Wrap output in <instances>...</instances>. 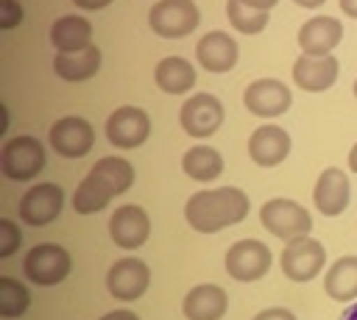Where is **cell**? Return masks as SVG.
<instances>
[{
    "mask_svg": "<svg viewBox=\"0 0 357 320\" xmlns=\"http://www.w3.org/2000/svg\"><path fill=\"white\" fill-rule=\"evenodd\" d=\"M53 70L67 83L86 81V78H92L100 70V50L95 45H89V47H84L78 53H56Z\"/></svg>",
    "mask_w": 357,
    "mask_h": 320,
    "instance_id": "22",
    "label": "cell"
},
{
    "mask_svg": "<svg viewBox=\"0 0 357 320\" xmlns=\"http://www.w3.org/2000/svg\"><path fill=\"white\" fill-rule=\"evenodd\" d=\"M337 72H340V64L332 53L329 56L301 53L293 61V83L301 86L304 92H326L337 81Z\"/></svg>",
    "mask_w": 357,
    "mask_h": 320,
    "instance_id": "14",
    "label": "cell"
},
{
    "mask_svg": "<svg viewBox=\"0 0 357 320\" xmlns=\"http://www.w3.org/2000/svg\"><path fill=\"white\" fill-rule=\"evenodd\" d=\"M340 11L346 17H354L357 19V0H340Z\"/></svg>",
    "mask_w": 357,
    "mask_h": 320,
    "instance_id": "36",
    "label": "cell"
},
{
    "mask_svg": "<svg viewBox=\"0 0 357 320\" xmlns=\"http://www.w3.org/2000/svg\"><path fill=\"white\" fill-rule=\"evenodd\" d=\"M248 214V195L237 186H220V189H204L192 195L184 206L187 223L201 234H215L220 228H229L240 223Z\"/></svg>",
    "mask_w": 357,
    "mask_h": 320,
    "instance_id": "1",
    "label": "cell"
},
{
    "mask_svg": "<svg viewBox=\"0 0 357 320\" xmlns=\"http://www.w3.org/2000/svg\"><path fill=\"white\" fill-rule=\"evenodd\" d=\"M151 284V270L142 259H117L106 273V289L117 301H137Z\"/></svg>",
    "mask_w": 357,
    "mask_h": 320,
    "instance_id": "13",
    "label": "cell"
},
{
    "mask_svg": "<svg viewBox=\"0 0 357 320\" xmlns=\"http://www.w3.org/2000/svg\"><path fill=\"white\" fill-rule=\"evenodd\" d=\"M326 262V250L318 239H312L310 234L307 237H298V239H290L279 256V264H282V273L290 278V281H312L321 267Z\"/></svg>",
    "mask_w": 357,
    "mask_h": 320,
    "instance_id": "6",
    "label": "cell"
},
{
    "mask_svg": "<svg viewBox=\"0 0 357 320\" xmlns=\"http://www.w3.org/2000/svg\"><path fill=\"white\" fill-rule=\"evenodd\" d=\"M271 270V250L259 239H240L226 250V273L234 281H257Z\"/></svg>",
    "mask_w": 357,
    "mask_h": 320,
    "instance_id": "7",
    "label": "cell"
},
{
    "mask_svg": "<svg viewBox=\"0 0 357 320\" xmlns=\"http://www.w3.org/2000/svg\"><path fill=\"white\" fill-rule=\"evenodd\" d=\"M112 198H114V195H112L100 181H95L92 175H86V178L78 184L75 195H73V209H75L78 214H95V211L106 209Z\"/></svg>",
    "mask_w": 357,
    "mask_h": 320,
    "instance_id": "27",
    "label": "cell"
},
{
    "mask_svg": "<svg viewBox=\"0 0 357 320\" xmlns=\"http://www.w3.org/2000/svg\"><path fill=\"white\" fill-rule=\"evenodd\" d=\"M293 3H298L301 8H318V6H324L326 0H293Z\"/></svg>",
    "mask_w": 357,
    "mask_h": 320,
    "instance_id": "38",
    "label": "cell"
},
{
    "mask_svg": "<svg viewBox=\"0 0 357 320\" xmlns=\"http://www.w3.org/2000/svg\"><path fill=\"white\" fill-rule=\"evenodd\" d=\"M64 209V189L59 184H36L20 200V217L28 225H47Z\"/></svg>",
    "mask_w": 357,
    "mask_h": 320,
    "instance_id": "12",
    "label": "cell"
},
{
    "mask_svg": "<svg viewBox=\"0 0 357 320\" xmlns=\"http://www.w3.org/2000/svg\"><path fill=\"white\" fill-rule=\"evenodd\" d=\"M349 175L337 167H326L318 181H315V189H312V200H315V209L326 217H337L346 206H349Z\"/></svg>",
    "mask_w": 357,
    "mask_h": 320,
    "instance_id": "18",
    "label": "cell"
},
{
    "mask_svg": "<svg viewBox=\"0 0 357 320\" xmlns=\"http://www.w3.org/2000/svg\"><path fill=\"white\" fill-rule=\"evenodd\" d=\"M349 170L351 173H357V142L351 145V150H349Z\"/></svg>",
    "mask_w": 357,
    "mask_h": 320,
    "instance_id": "37",
    "label": "cell"
},
{
    "mask_svg": "<svg viewBox=\"0 0 357 320\" xmlns=\"http://www.w3.org/2000/svg\"><path fill=\"white\" fill-rule=\"evenodd\" d=\"M89 175L95 181H100L112 195H123L134 184V167L123 156H103V159H98L95 167L89 170Z\"/></svg>",
    "mask_w": 357,
    "mask_h": 320,
    "instance_id": "25",
    "label": "cell"
},
{
    "mask_svg": "<svg viewBox=\"0 0 357 320\" xmlns=\"http://www.w3.org/2000/svg\"><path fill=\"white\" fill-rule=\"evenodd\" d=\"M324 289L332 301L349 303L357 298V256H343L337 259L324 278Z\"/></svg>",
    "mask_w": 357,
    "mask_h": 320,
    "instance_id": "24",
    "label": "cell"
},
{
    "mask_svg": "<svg viewBox=\"0 0 357 320\" xmlns=\"http://www.w3.org/2000/svg\"><path fill=\"white\" fill-rule=\"evenodd\" d=\"M178 120L190 136H195V139L212 136L223 125V103L209 92H198L181 106Z\"/></svg>",
    "mask_w": 357,
    "mask_h": 320,
    "instance_id": "9",
    "label": "cell"
},
{
    "mask_svg": "<svg viewBox=\"0 0 357 320\" xmlns=\"http://www.w3.org/2000/svg\"><path fill=\"white\" fill-rule=\"evenodd\" d=\"M153 81L167 95H184L195 86V67L181 56H167L156 64Z\"/></svg>",
    "mask_w": 357,
    "mask_h": 320,
    "instance_id": "23",
    "label": "cell"
},
{
    "mask_svg": "<svg viewBox=\"0 0 357 320\" xmlns=\"http://www.w3.org/2000/svg\"><path fill=\"white\" fill-rule=\"evenodd\" d=\"M50 147L59 153V156H67V159H81L92 150L95 145V131L92 125L84 120V117H61L53 122L50 134Z\"/></svg>",
    "mask_w": 357,
    "mask_h": 320,
    "instance_id": "11",
    "label": "cell"
},
{
    "mask_svg": "<svg viewBox=\"0 0 357 320\" xmlns=\"http://www.w3.org/2000/svg\"><path fill=\"white\" fill-rule=\"evenodd\" d=\"M254 320H296V314L290 309L273 306V309H262L259 314H254Z\"/></svg>",
    "mask_w": 357,
    "mask_h": 320,
    "instance_id": "32",
    "label": "cell"
},
{
    "mask_svg": "<svg viewBox=\"0 0 357 320\" xmlns=\"http://www.w3.org/2000/svg\"><path fill=\"white\" fill-rule=\"evenodd\" d=\"M229 309V295L218 284H198L184 295L181 312L187 320H220Z\"/></svg>",
    "mask_w": 357,
    "mask_h": 320,
    "instance_id": "20",
    "label": "cell"
},
{
    "mask_svg": "<svg viewBox=\"0 0 357 320\" xmlns=\"http://www.w3.org/2000/svg\"><path fill=\"white\" fill-rule=\"evenodd\" d=\"M354 97H357V81H354Z\"/></svg>",
    "mask_w": 357,
    "mask_h": 320,
    "instance_id": "40",
    "label": "cell"
},
{
    "mask_svg": "<svg viewBox=\"0 0 357 320\" xmlns=\"http://www.w3.org/2000/svg\"><path fill=\"white\" fill-rule=\"evenodd\" d=\"M22 17H25V11H22V6L17 0H0V28L3 31L17 28L22 22Z\"/></svg>",
    "mask_w": 357,
    "mask_h": 320,
    "instance_id": "31",
    "label": "cell"
},
{
    "mask_svg": "<svg viewBox=\"0 0 357 320\" xmlns=\"http://www.w3.org/2000/svg\"><path fill=\"white\" fill-rule=\"evenodd\" d=\"M20 228L14 220H0V259H8L20 248Z\"/></svg>",
    "mask_w": 357,
    "mask_h": 320,
    "instance_id": "30",
    "label": "cell"
},
{
    "mask_svg": "<svg viewBox=\"0 0 357 320\" xmlns=\"http://www.w3.org/2000/svg\"><path fill=\"white\" fill-rule=\"evenodd\" d=\"M290 153V134L279 125H259L248 136V156L259 167H276Z\"/></svg>",
    "mask_w": 357,
    "mask_h": 320,
    "instance_id": "17",
    "label": "cell"
},
{
    "mask_svg": "<svg viewBox=\"0 0 357 320\" xmlns=\"http://www.w3.org/2000/svg\"><path fill=\"white\" fill-rule=\"evenodd\" d=\"M45 147L36 136H14L0 150V173L11 181H31L45 170Z\"/></svg>",
    "mask_w": 357,
    "mask_h": 320,
    "instance_id": "2",
    "label": "cell"
},
{
    "mask_svg": "<svg viewBox=\"0 0 357 320\" xmlns=\"http://www.w3.org/2000/svg\"><path fill=\"white\" fill-rule=\"evenodd\" d=\"M243 103L257 117H279V114H284L290 109L293 95H290L287 83H282L276 78H259V81L245 86Z\"/></svg>",
    "mask_w": 357,
    "mask_h": 320,
    "instance_id": "10",
    "label": "cell"
},
{
    "mask_svg": "<svg viewBox=\"0 0 357 320\" xmlns=\"http://www.w3.org/2000/svg\"><path fill=\"white\" fill-rule=\"evenodd\" d=\"M181 170L192 181H215L223 173V156L215 147L195 145L181 156Z\"/></svg>",
    "mask_w": 357,
    "mask_h": 320,
    "instance_id": "26",
    "label": "cell"
},
{
    "mask_svg": "<svg viewBox=\"0 0 357 320\" xmlns=\"http://www.w3.org/2000/svg\"><path fill=\"white\" fill-rule=\"evenodd\" d=\"M343 39V25L335 17H312L298 28V47L310 56H329Z\"/></svg>",
    "mask_w": 357,
    "mask_h": 320,
    "instance_id": "19",
    "label": "cell"
},
{
    "mask_svg": "<svg viewBox=\"0 0 357 320\" xmlns=\"http://www.w3.org/2000/svg\"><path fill=\"white\" fill-rule=\"evenodd\" d=\"M245 6H251V8H257V11H271L279 0H243Z\"/></svg>",
    "mask_w": 357,
    "mask_h": 320,
    "instance_id": "35",
    "label": "cell"
},
{
    "mask_svg": "<svg viewBox=\"0 0 357 320\" xmlns=\"http://www.w3.org/2000/svg\"><path fill=\"white\" fill-rule=\"evenodd\" d=\"M109 234H112L117 248L134 250V248L145 245V239L151 234V220H148L145 209H139L134 203H126V206L114 209V214L109 220Z\"/></svg>",
    "mask_w": 357,
    "mask_h": 320,
    "instance_id": "15",
    "label": "cell"
},
{
    "mask_svg": "<svg viewBox=\"0 0 357 320\" xmlns=\"http://www.w3.org/2000/svg\"><path fill=\"white\" fill-rule=\"evenodd\" d=\"M22 270H25V278L31 284H39V287H53V284H61L70 270H73V259L70 253L56 245V242H42V245H33L28 253H25V262H22Z\"/></svg>",
    "mask_w": 357,
    "mask_h": 320,
    "instance_id": "3",
    "label": "cell"
},
{
    "mask_svg": "<svg viewBox=\"0 0 357 320\" xmlns=\"http://www.w3.org/2000/svg\"><path fill=\"white\" fill-rule=\"evenodd\" d=\"M340 320H357V303H354V306H349V309L340 314Z\"/></svg>",
    "mask_w": 357,
    "mask_h": 320,
    "instance_id": "39",
    "label": "cell"
},
{
    "mask_svg": "<svg viewBox=\"0 0 357 320\" xmlns=\"http://www.w3.org/2000/svg\"><path fill=\"white\" fill-rule=\"evenodd\" d=\"M50 42L59 53H78L92 45V22L86 17H59L50 25Z\"/></svg>",
    "mask_w": 357,
    "mask_h": 320,
    "instance_id": "21",
    "label": "cell"
},
{
    "mask_svg": "<svg viewBox=\"0 0 357 320\" xmlns=\"http://www.w3.org/2000/svg\"><path fill=\"white\" fill-rule=\"evenodd\" d=\"M198 6L192 0H156L148 11V25L162 39H181L198 28Z\"/></svg>",
    "mask_w": 357,
    "mask_h": 320,
    "instance_id": "4",
    "label": "cell"
},
{
    "mask_svg": "<svg viewBox=\"0 0 357 320\" xmlns=\"http://www.w3.org/2000/svg\"><path fill=\"white\" fill-rule=\"evenodd\" d=\"M259 220L262 225L279 237V239H298V237H307L310 228H312V217L310 211L296 203V200H287V198H273L268 203H262L259 209Z\"/></svg>",
    "mask_w": 357,
    "mask_h": 320,
    "instance_id": "5",
    "label": "cell"
},
{
    "mask_svg": "<svg viewBox=\"0 0 357 320\" xmlns=\"http://www.w3.org/2000/svg\"><path fill=\"white\" fill-rule=\"evenodd\" d=\"M28 303H31V295H28L25 284L3 275L0 278V314L3 317H20L28 312Z\"/></svg>",
    "mask_w": 357,
    "mask_h": 320,
    "instance_id": "29",
    "label": "cell"
},
{
    "mask_svg": "<svg viewBox=\"0 0 357 320\" xmlns=\"http://www.w3.org/2000/svg\"><path fill=\"white\" fill-rule=\"evenodd\" d=\"M226 17L231 22L234 31L240 33H259L265 25H268V11H257L251 6H245L243 0H229L226 3Z\"/></svg>",
    "mask_w": 357,
    "mask_h": 320,
    "instance_id": "28",
    "label": "cell"
},
{
    "mask_svg": "<svg viewBox=\"0 0 357 320\" xmlns=\"http://www.w3.org/2000/svg\"><path fill=\"white\" fill-rule=\"evenodd\" d=\"M78 8H86V11H100V8H106L112 0H73Z\"/></svg>",
    "mask_w": 357,
    "mask_h": 320,
    "instance_id": "34",
    "label": "cell"
},
{
    "mask_svg": "<svg viewBox=\"0 0 357 320\" xmlns=\"http://www.w3.org/2000/svg\"><path fill=\"white\" fill-rule=\"evenodd\" d=\"M151 134V117L139 106H120L106 120V136L114 147H139Z\"/></svg>",
    "mask_w": 357,
    "mask_h": 320,
    "instance_id": "8",
    "label": "cell"
},
{
    "mask_svg": "<svg viewBox=\"0 0 357 320\" xmlns=\"http://www.w3.org/2000/svg\"><path fill=\"white\" fill-rule=\"evenodd\" d=\"M237 42L223 31H209L195 45V58L206 72H229L237 64Z\"/></svg>",
    "mask_w": 357,
    "mask_h": 320,
    "instance_id": "16",
    "label": "cell"
},
{
    "mask_svg": "<svg viewBox=\"0 0 357 320\" xmlns=\"http://www.w3.org/2000/svg\"><path fill=\"white\" fill-rule=\"evenodd\" d=\"M98 320H139V317L134 312H128V309H114V312H109V314H103Z\"/></svg>",
    "mask_w": 357,
    "mask_h": 320,
    "instance_id": "33",
    "label": "cell"
}]
</instances>
